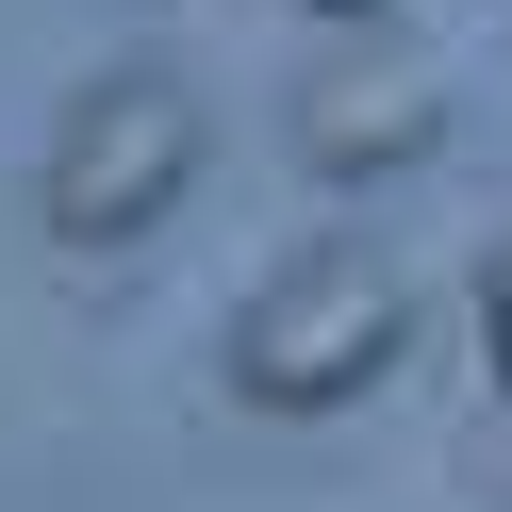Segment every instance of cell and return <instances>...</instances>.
Here are the masks:
<instances>
[{
    "mask_svg": "<svg viewBox=\"0 0 512 512\" xmlns=\"http://www.w3.org/2000/svg\"><path fill=\"white\" fill-rule=\"evenodd\" d=\"M397 347H413L397 248L331 232V248H281L265 298L232 314V397H248V413H347L364 380H397Z\"/></svg>",
    "mask_w": 512,
    "mask_h": 512,
    "instance_id": "1",
    "label": "cell"
},
{
    "mask_svg": "<svg viewBox=\"0 0 512 512\" xmlns=\"http://www.w3.org/2000/svg\"><path fill=\"white\" fill-rule=\"evenodd\" d=\"M199 166H215V133H199V83H166V67H100L67 116H50V232L67 248H133V232H166L182 199H199Z\"/></svg>",
    "mask_w": 512,
    "mask_h": 512,
    "instance_id": "2",
    "label": "cell"
},
{
    "mask_svg": "<svg viewBox=\"0 0 512 512\" xmlns=\"http://www.w3.org/2000/svg\"><path fill=\"white\" fill-rule=\"evenodd\" d=\"M446 116H463V83H446L430 50L347 34L331 67L298 83V166H314V182H397V166H430V149H446Z\"/></svg>",
    "mask_w": 512,
    "mask_h": 512,
    "instance_id": "3",
    "label": "cell"
},
{
    "mask_svg": "<svg viewBox=\"0 0 512 512\" xmlns=\"http://www.w3.org/2000/svg\"><path fill=\"white\" fill-rule=\"evenodd\" d=\"M479 364H496V397H512V248L479 265Z\"/></svg>",
    "mask_w": 512,
    "mask_h": 512,
    "instance_id": "4",
    "label": "cell"
},
{
    "mask_svg": "<svg viewBox=\"0 0 512 512\" xmlns=\"http://www.w3.org/2000/svg\"><path fill=\"white\" fill-rule=\"evenodd\" d=\"M314 17H347V34H364V17H380V0H314Z\"/></svg>",
    "mask_w": 512,
    "mask_h": 512,
    "instance_id": "5",
    "label": "cell"
}]
</instances>
